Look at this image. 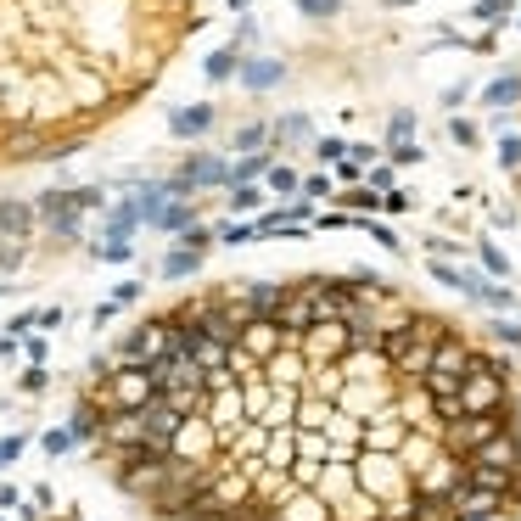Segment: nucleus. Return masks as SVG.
Returning <instances> with one entry per match:
<instances>
[{
  "label": "nucleus",
  "instance_id": "obj_2",
  "mask_svg": "<svg viewBox=\"0 0 521 521\" xmlns=\"http://www.w3.org/2000/svg\"><path fill=\"white\" fill-rule=\"evenodd\" d=\"M191 0H0V163L85 141L169 68Z\"/></svg>",
  "mask_w": 521,
  "mask_h": 521
},
{
  "label": "nucleus",
  "instance_id": "obj_1",
  "mask_svg": "<svg viewBox=\"0 0 521 521\" xmlns=\"http://www.w3.org/2000/svg\"><path fill=\"white\" fill-rule=\"evenodd\" d=\"M101 465L174 521H505L516 376L370 275H286L146 314L96 370Z\"/></svg>",
  "mask_w": 521,
  "mask_h": 521
}]
</instances>
